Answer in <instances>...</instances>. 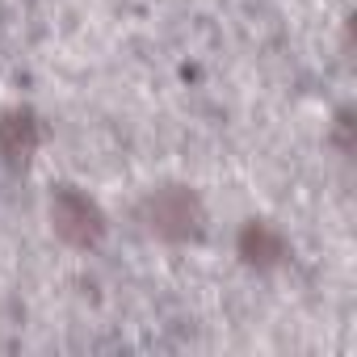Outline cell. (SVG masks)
<instances>
[{"instance_id": "cell-1", "label": "cell", "mask_w": 357, "mask_h": 357, "mask_svg": "<svg viewBox=\"0 0 357 357\" xmlns=\"http://www.w3.org/2000/svg\"><path fill=\"white\" fill-rule=\"evenodd\" d=\"M143 223H147L151 236H160L168 244H190V240H198L206 231V206L185 185H164V190L147 194Z\"/></svg>"}, {"instance_id": "cell-2", "label": "cell", "mask_w": 357, "mask_h": 357, "mask_svg": "<svg viewBox=\"0 0 357 357\" xmlns=\"http://www.w3.org/2000/svg\"><path fill=\"white\" fill-rule=\"evenodd\" d=\"M51 227L72 248H97L105 240V211L76 185H59L51 198Z\"/></svg>"}, {"instance_id": "cell-4", "label": "cell", "mask_w": 357, "mask_h": 357, "mask_svg": "<svg viewBox=\"0 0 357 357\" xmlns=\"http://www.w3.org/2000/svg\"><path fill=\"white\" fill-rule=\"evenodd\" d=\"M43 143V122L34 109H9L0 118V155L9 164H26Z\"/></svg>"}, {"instance_id": "cell-3", "label": "cell", "mask_w": 357, "mask_h": 357, "mask_svg": "<svg viewBox=\"0 0 357 357\" xmlns=\"http://www.w3.org/2000/svg\"><path fill=\"white\" fill-rule=\"evenodd\" d=\"M236 248H240L244 265H252V269H273V265L286 261V236L273 223H265V219H248L240 227Z\"/></svg>"}]
</instances>
